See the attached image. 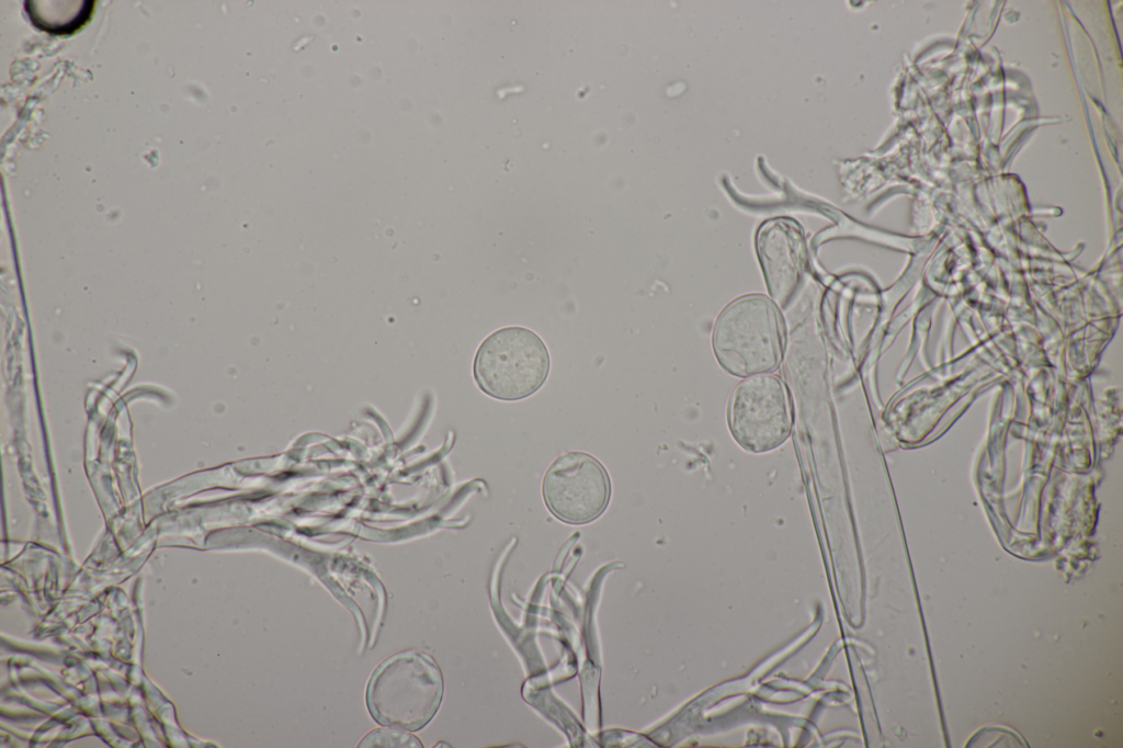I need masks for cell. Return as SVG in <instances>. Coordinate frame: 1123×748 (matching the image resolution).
<instances>
[{
  "label": "cell",
  "mask_w": 1123,
  "mask_h": 748,
  "mask_svg": "<svg viewBox=\"0 0 1123 748\" xmlns=\"http://www.w3.org/2000/svg\"><path fill=\"white\" fill-rule=\"evenodd\" d=\"M793 423L784 383L773 374H757L739 382L730 394L727 424L741 449L765 453L789 438Z\"/></svg>",
  "instance_id": "cell-4"
},
{
  "label": "cell",
  "mask_w": 1123,
  "mask_h": 748,
  "mask_svg": "<svg viewBox=\"0 0 1123 748\" xmlns=\"http://www.w3.org/2000/svg\"><path fill=\"white\" fill-rule=\"evenodd\" d=\"M549 353L534 331L520 326L500 328L479 345L473 365L478 387L500 400L531 396L545 383Z\"/></svg>",
  "instance_id": "cell-3"
},
{
  "label": "cell",
  "mask_w": 1123,
  "mask_h": 748,
  "mask_svg": "<svg viewBox=\"0 0 1123 748\" xmlns=\"http://www.w3.org/2000/svg\"><path fill=\"white\" fill-rule=\"evenodd\" d=\"M712 344L719 365L731 375L749 377L773 371L784 344L775 304L761 294L731 301L716 318Z\"/></svg>",
  "instance_id": "cell-1"
},
{
  "label": "cell",
  "mask_w": 1123,
  "mask_h": 748,
  "mask_svg": "<svg viewBox=\"0 0 1123 748\" xmlns=\"http://www.w3.org/2000/svg\"><path fill=\"white\" fill-rule=\"evenodd\" d=\"M543 497L559 520L582 524L598 518L611 496L610 477L603 465L585 452H567L547 468Z\"/></svg>",
  "instance_id": "cell-5"
},
{
  "label": "cell",
  "mask_w": 1123,
  "mask_h": 748,
  "mask_svg": "<svg viewBox=\"0 0 1123 748\" xmlns=\"http://www.w3.org/2000/svg\"><path fill=\"white\" fill-rule=\"evenodd\" d=\"M360 747H421L420 740L398 729H375L367 734Z\"/></svg>",
  "instance_id": "cell-7"
},
{
  "label": "cell",
  "mask_w": 1123,
  "mask_h": 748,
  "mask_svg": "<svg viewBox=\"0 0 1123 748\" xmlns=\"http://www.w3.org/2000/svg\"><path fill=\"white\" fill-rule=\"evenodd\" d=\"M442 693L438 665L423 654L405 651L389 657L373 672L366 703L379 724L417 730L434 716Z\"/></svg>",
  "instance_id": "cell-2"
},
{
  "label": "cell",
  "mask_w": 1123,
  "mask_h": 748,
  "mask_svg": "<svg viewBox=\"0 0 1123 748\" xmlns=\"http://www.w3.org/2000/svg\"><path fill=\"white\" fill-rule=\"evenodd\" d=\"M756 248L769 294L775 304L784 306L796 291L806 264L803 230L791 218L767 220L757 231Z\"/></svg>",
  "instance_id": "cell-6"
}]
</instances>
